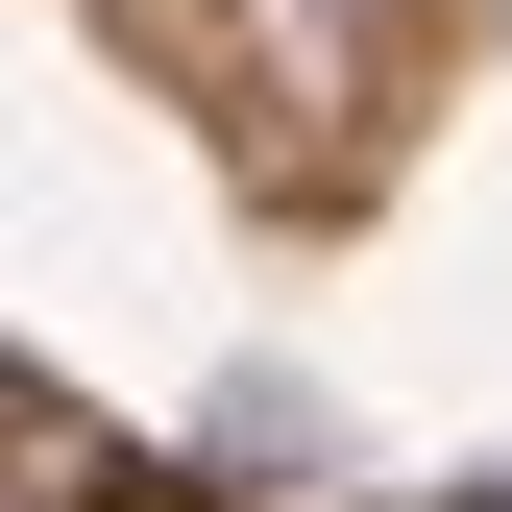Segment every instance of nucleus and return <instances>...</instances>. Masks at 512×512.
<instances>
[{
  "label": "nucleus",
  "instance_id": "1",
  "mask_svg": "<svg viewBox=\"0 0 512 512\" xmlns=\"http://www.w3.org/2000/svg\"><path fill=\"white\" fill-rule=\"evenodd\" d=\"M74 512H196V488H147V464H98V488H74Z\"/></svg>",
  "mask_w": 512,
  "mask_h": 512
}]
</instances>
